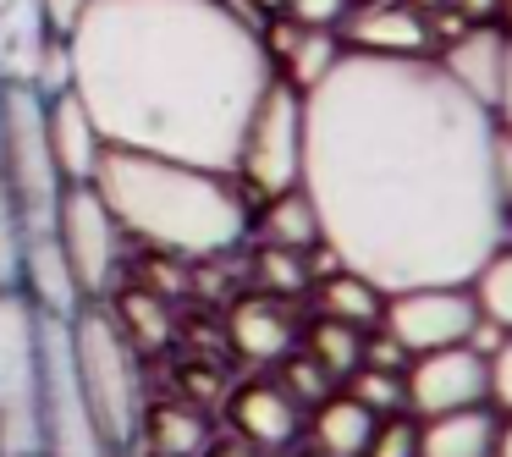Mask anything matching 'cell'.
<instances>
[{"mask_svg":"<svg viewBox=\"0 0 512 457\" xmlns=\"http://www.w3.org/2000/svg\"><path fill=\"white\" fill-rule=\"evenodd\" d=\"M303 199L336 270L369 287H468L507 243L512 149L435 56L342 50L303 94Z\"/></svg>","mask_w":512,"mask_h":457,"instance_id":"6da1fadb","label":"cell"},{"mask_svg":"<svg viewBox=\"0 0 512 457\" xmlns=\"http://www.w3.org/2000/svg\"><path fill=\"white\" fill-rule=\"evenodd\" d=\"M72 94L105 149L237 171V149L276 83L259 28L226 0H89L67 34Z\"/></svg>","mask_w":512,"mask_h":457,"instance_id":"7a4b0ae2","label":"cell"},{"mask_svg":"<svg viewBox=\"0 0 512 457\" xmlns=\"http://www.w3.org/2000/svg\"><path fill=\"white\" fill-rule=\"evenodd\" d=\"M116 215L122 237L171 259H221L248 237L254 215L237 177L133 149H105L89 182Z\"/></svg>","mask_w":512,"mask_h":457,"instance_id":"3957f363","label":"cell"},{"mask_svg":"<svg viewBox=\"0 0 512 457\" xmlns=\"http://www.w3.org/2000/svg\"><path fill=\"white\" fill-rule=\"evenodd\" d=\"M72 336V369H78L83 402L94 413L105 452H127L144 435V386H138V353L122 336L116 314L105 303H83L67 320Z\"/></svg>","mask_w":512,"mask_h":457,"instance_id":"277c9868","label":"cell"},{"mask_svg":"<svg viewBox=\"0 0 512 457\" xmlns=\"http://www.w3.org/2000/svg\"><path fill=\"white\" fill-rule=\"evenodd\" d=\"M0 116H6V149H0V177L17 199L28 237L56 232V204H61V177L50 160V133H45V100L23 83H0Z\"/></svg>","mask_w":512,"mask_h":457,"instance_id":"5b68a950","label":"cell"},{"mask_svg":"<svg viewBox=\"0 0 512 457\" xmlns=\"http://www.w3.org/2000/svg\"><path fill=\"white\" fill-rule=\"evenodd\" d=\"M0 457H39V309L0 292Z\"/></svg>","mask_w":512,"mask_h":457,"instance_id":"8992f818","label":"cell"},{"mask_svg":"<svg viewBox=\"0 0 512 457\" xmlns=\"http://www.w3.org/2000/svg\"><path fill=\"white\" fill-rule=\"evenodd\" d=\"M298 171H303V94L287 78H276L243 133L232 177L259 199H276V193L298 188Z\"/></svg>","mask_w":512,"mask_h":457,"instance_id":"52a82bcc","label":"cell"},{"mask_svg":"<svg viewBox=\"0 0 512 457\" xmlns=\"http://www.w3.org/2000/svg\"><path fill=\"white\" fill-rule=\"evenodd\" d=\"M56 243L72 265V281H78L83 303H105L116 287V270H122V226L105 210V199L78 182V188H61L56 204Z\"/></svg>","mask_w":512,"mask_h":457,"instance_id":"ba28073f","label":"cell"},{"mask_svg":"<svg viewBox=\"0 0 512 457\" xmlns=\"http://www.w3.org/2000/svg\"><path fill=\"white\" fill-rule=\"evenodd\" d=\"M479 309L468 298V287H408L391 292L380 309V331L402 347L408 358L441 353V347H468Z\"/></svg>","mask_w":512,"mask_h":457,"instance_id":"9c48e42d","label":"cell"},{"mask_svg":"<svg viewBox=\"0 0 512 457\" xmlns=\"http://www.w3.org/2000/svg\"><path fill=\"white\" fill-rule=\"evenodd\" d=\"M402 397H408L413 419L485 408V358L474 347H441V353L408 358V369H402Z\"/></svg>","mask_w":512,"mask_h":457,"instance_id":"30bf717a","label":"cell"},{"mask_svg":"<svg viewBox=\"0 0 512 457\" xmlns=\"http://www.w3.org/2000/svg\"><path fill=\"white\" fill-rule=\"evenodd\" d=\"M336 39L358 56H435V28L413 0H353Z\"/></svg>","mask_w":512,"mask_h":457,"instance_id":"8fae6325","label":"cell"},{"mask_svg":"<svg viewBox=\"0 0 512 457\" xmlns=\"http://www.w3.org/2000/svg\"><path fill=\"white\" fill-rule=\"evenodd\" d=\"M507 56H512V39L501 23H463L452 39H441L435 67H441L468 100H479L490 111L496 94H501V78H507Z\"/></svg>","mask_w":512,"mask_h":457,"instance_id":"7c38bea8","label":"cell"},{"mask_svg":"<svg viewBox=\"0 0 512 457\" xmlns=\"http://www.w3.org/2000/svg\"><path fill=\"white\" fill-rule=\"evenodd\" d=\"M45 133H50V160H56V177L61 188H78V182H94L100 171V155H105V138L100 127L89 122L78 94H56L45 100Z\"/></svg>","mask_w":512,"mask_h":457,"instance_id":"4fadbf2b","label":"cell"},{"mask_svg":"<svg viewBox=\"0 0 512 457\" xmlns=\"http://www.w3.org/2000/svg\"><path fill=\"white\" fill-rule=\"evenodd\" d=\"M226 331H232V347L254 364H276L298 347V320H292L287 298H270V292H254V298L232 303L226 314Z\"/></svg>","mask_w":512,"mask_h":457,"instance_id":"5bb4252c","label":"cell"},{"mask_svg":"<svg viewBox=\"0 0 512 457\" xmlns=\"http://www.w3.org/2000/svg\"><path fill=\"white\" fill-rule=\"evenodd\" d=\"M232 424L254 452H281V446L298 441L303 430V408L276 386V380H254L232 397Z\"/></svg>","mask_w":512,"mask_h":457,"instance_id":"9a60e30c","label":"cell"},{"mask_svg":"<svg viewBox=\"0 0 512 457\" xmlns=\"http://www.w3.org/2000/svg\"><path fill=\"white\" fill-rule=\"evenodd\" d=\"M23 292H28V303H34L39 314H56V320H72V314L83 309V292H78V281H72V265H67V254H61L56 232L28 237Z\"/></svg>","mask_w":512,"mask_h":457,"instance_id":"2e32d148","label":"cell"},{"mask_svg":"<svg viewBox=\"0 0 512 457\" xmlns=\"http://www.w3.org/2000/svg\"><path fill=\"white\" fill-rule=\"evenodd\" d=\"M50 23L39 0H0V83H34L39 56L50 50Z\"/></svg>","mask_w":512,"mask_h":457,"instance_id":"e0dca14e","label":"cell"},{"mask_svg":"<svg viewBox=\"0 0 512 457\" xmlns=\"http://www.w3.org/2000/svg\"><path fill=\"white\" fill-rule=\"evenodd\" d=\"M496 424H501V413L490 402L485 408H457V413L419 419V457H490Z\"/></svg>","mask_w":512,"mask_h":457,"instance_id":"ac0fdd59","label":"cell"},{"mask_svg":"<svg viewBox=\"0 0 512 457\" xmlns=\"http://www.w3.org/2000/svg\"><path fill=\"white\" fill-rule=\"evenodd\" d=\"M375 413L364 408V402H353L347 391H331V397L314 408V446H320V457H364L369 452V435H375Z\"/></svg>","mask_w":512,"mask_h":457,"instance_id":"d6986e66","label":"cell"},{"mask_svg":"<svg viewBox=\"0 0 512 457\" xmlns=\"http://www.w3.org/2000/svg\"><path fill=\"white\" fill-rule=\"evenodd\" d=\"M259 237L270 248H292V254H309L320 248V221H314V204L303 199V188H287L276 199H265L259 210Z\"/></svg>","mask_w":512,"mask_h":457,"instance_id":"ffe728a7","label":"cell"},{"mask_svg":"<svg viewBox=\"0 0 512 457\" xmlns=\"http://www.w3.org/2000/svg\"><path fill=\"white\" fill-rule=\"evenodd\" d=\"M380 309H386V292L369 287L353 270H331V276L320 281V314L325 320H342V325H353V331H375Z\"/></svg>","mask_w":512,"mask_h":457,"instance_id":"44dd1931","label":"cell"},{"mask_svg":"<svg viewBox=\"0 0 512 457\" xmlns=\"http://www.w3.org/2000/svg\"><path fill=\"white\" fill-rule=\"evenodd\" d=\"M144 430H149V441H155L160 457H204L210 452V424L193 408H177V402L144 413Z\"/></svg>","mask_w":512,"mask_h":457,"instance_id":"7402d4cb","label":"cell"},{"mask_svg":"<svg viewBox=\"0 0 512 457\" xmlns=\"http://www.w3.org/2000/svg\"><path fill=\"white\" fill-rule=\"evenodd\" d=\"M468 298H474L479 320L512 331V243H501L496 254L468 276Z\"/></svg>","mask_w":512,"mask_h":457,"instance_id":"603a6c76","label":"cell"},{"mask_svg":"<svg viewBox=\"0 0 512 457\" xmlns=\"http://www.w3.org/2000/svg\"><path fill=\"white\" fill-rule=\"evenodd\" d=\"M303 347H309V358L331 380H347L358 364H364V331H353V325H342V320H325V314L309 325Z\"/></svg>","mask_w":512,"mask_h":457,"instance_id":"cb8c5ba5","label":"cell"},{"mask_svg":"<svg viewBox=\"0 0 512 457\" xmlns=\"http://www.w3.org/2000/svg\"><path fill=\"white\" fill-rule=\"evenodd\" d=\"M116 325H122V336L133 342V353H149V347H166L171 336V314L160 298H149V292H122L116 298Z\"/></svg>","mask_w":512,"mask_h":457,"instance_id":"d4e9b609","label":"cell"},{"mask_svg":"<svg viewBox=\"0 0 512 457\" xmlns=\"http://www.w3.org/2000/svg\"><path fill=\"white\" fill-rule=\"evenodd\" d=\"M254 276H259V292H270V298H298V292L314 281V270H309V254H292V248L259 243Z\"/></svg>","mask_w":512,"mask_h":457,"instance_id":"484cf974","label":"cell"},{"mask_svg":"<svg viewBox=\"0 0 512 457\" xmlns=\"http://www.w3.org/2000/svg\"><path fill=\"white\" fill-rule=\"evenodd\" d=\"M347 397L364 402L375 419H386V413H408V397H402V369H369V364H358L353 375H347Z\"/></svg>","mask_w":512,"mask_h":457,"instance_id":"4316f807","label":"cell"},{"mask_svg":"<svg viewBox=\"0 0 512 457\" xmlns=\"http://www.w3.org/2000/svg\"><path fill=\"white\" fill-rule=\"evenodd\" d=\"M23 248H28L23 215H17V199L0 177V292H23Z\"/></svg>","mask_w":512,"mask_h":457,"instance_id":"83f0119b","label":"cell"},{"mask_svg":"<svg viewBox=\"0 0 512 457\" xmlns=\"http://www.w3.org/2000/svg\"><path fill=\"white\" fill-rule=\"evenodd\" d=\"M276 386L287 391V397L298 402V408H320V402L331 397L336 380L325 375V369L314 364L309 353H287V358H281V380H276Z\"/></svg>","mask_w":512,"mask_h":457,"instance_id":"f1b7e54d","label":"cell"},{"mask_svg":"<svg viewBox=\"0 0 512 457\" xmlns=\"http://www.w3.org/2000/svg\"><path fill=\"white\" fill-rule=\"evenodd\" d=\"M364 457H419V419L413 413H386L369 435Z\"/></svg>","mask_w":512,"mask_h":457,"instance_id":"f546056e","label":"cell"},{"mask_svg":"<svg viewBox=\"0 0 512 457\" xmlns=\"http://www.w3.org/2000/svg\"><path fill=\"white\" fill-rule=\"evenodd\" d=\"M485 402L501 419H512V336L485 358Z\"/></svg>","mask_w":512,"mask_h":457,"instance_id":"4dcf8cb0","label":"cell"},{"mask_svg":"<svg viewBox=\"0 0 512 457\" xmlns=\"http://www.w3.org/2000/svg\"><path fill=\"white\" fill-rule=\"evenodd\" d=\"M281 6H287V17L298 28H336L353 0H281Z\"/></svg>","mask_w":512,"mask_h":457,"instance_id":"1f68e13d","label":"cell"},{"mask_svg":"<svg viewBox=\"0 0 512 457\" xmlns=\"http://www.w3.org/2000/svg\"><path fill=\"white\" fill-rule=\"evenodd\" d=\"M83 6H89V0H39V12H45V23H50V34H56V39H67L72 28H78Z\"/></svg>","mask_w":512,"mask_h":457,"instance_id":"d6a6232c","label":"cell"},{"mask_svg":"<svg viewBox=\"0 0 512 457\" xmlns=\"http://www.w3.org/2000/svg\"><path fill=\"white\" fill-rule=\"evenodd\" d=\"M490 116H496L501 138H507V149H512V56H507V78H501V94H496V105H490Z\"/></svg>","mask_w":512,"mask_h":457,"instance_id":"836d02e7","label":"cell"},{"mask_svg":"<svg viewBox=\"0 0 512 457\" xmlns=\"http://www.w3.org/2000/svg\"><path fill=\"white\" fill-rule=\"evenodd\" d=\"M452 12L468 17V23H490L496 17V0H452Z\"/></svg>","mask_w":512,"mask_h":457,"instance_id":"e575fe53","label":"cell"},{"mask_svg":"<svg viewBox=\"0 0 512 457\" xmlns=\"http://www.w3.org/2000/svg\"><path fill=\"white\" fill-rule=\"evenodd\" d=\"M204 457H259V452L237 435V441H210V452H204Z\"/></svg>","mask_w":512,"mask_h":457,"instance_id":"d590c367","label":"cell"},{"mask_svg":"<svg viewBox=\"0 0 512 457\" xmlns=\"http://www.w3.org/2000/svg\"><path fill=\"white\" fill-rule=\"evenodd\" d=\"M490 457H512V419L496 424V446H490Z\"/></svg>","mask_w":512,"mask_h":457,"instance_id":"8d00e7d4","label":"cell"},{"mask_svg":"<svg viewBox=\"0 0 512 457\" xmlns=\"http://www.w3.org/2000/svg\"><path fill=\"white\" fill-rule=\"evenodd\" d=\"M496 23L507 28V39H512V0H496Z\"/></svg>","mask_w":512,"mask_h":457,"instance_id":"74e56055","label":"cell"},{"mask_svg":"<svg viewBox=\"0 0 512 457\" xmlns=\"http://www.w3.org/2000/svg\"><path fill=\"white\" fill-rule=\"evenodd\" d=\"M0 149H6V116H0Z\"/></svg>","mask_w":512,"mask_h":457,"instance_id":"f35d334b","label":"cell"},{"mask_svg":"<svg viewBox=\"0 0 512 457\" xmlns=\"http://www.w3.org/2000/svg\"><path fill=\"white\" fill-rule=\"evenodd\" d=\"M507 243H512V204H507Z\"/></svg>","mask_w":512,"mask_h":457,"instance_id":"ab89813d","label":"cell"},{"mask_svg":"<svg viewBox=\"0 0 512 457\" xmlns=\"http://www.w3.org/2000/svg\"><path fill=\"white\" fill-rule=\"evenodd\" d=\"M111 457H127V452H111Z\"/></svg>","mask_w":512,"mask_h":457,"instance_id":"60d3db41","label":"cell"}]
</instances>
